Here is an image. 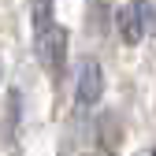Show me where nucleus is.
<instances>
[{"instance_id": "nucleus-1", "label": "nucleus", "mask_w": 156, "mask_h": 156, "mask_svg": "<svg viewBox=\"0 0 156 156\" xmlns=\"http://www.w3.org/2000/svg\"><path fill=\"white\" fill-rule=\"evenodd\" d=\"M30 26H34V52L52 74H63L67 63V30L56 23V4L52 0H34L30 8Z\"/></svg>"}, {"instance_id": "nucleus-2", "label": "nucleus", "mask_w": 156, "mask_h": 156, "mask_svg": "<svg viewBox=\"0 0 156 156\" xmlns=\"http://www.w3.org/2000/svg\"><path fill=\"white\" fill-rule=\"evenodd\" d=\"M104 97V67L93 60V56H86L82 63H78V74H74V101L82 112L97 108Z\"/></svg>"}, {"instance_id": "nucleus-3", "label": "nucleus", "mask_w": 156, "mask_h": 156, "mask_svg": "<svg viewBox=\"0 0 156 156\" xmlns=\"http://www.w3.org/2000/svg\"><path fill=\"white\" fill-rule=\"evenodd\" d=\"M115 26H119V37L123 45H141L145 34L152 26V8L145 4V0H134V4L119 8V15H115Z\"/></svg>"}, {"instance_id": "nucleus-4", "label": "nucleus", "mask_w": 156, "mask_h": 156, "mask_svg": "<svg viewBox=\"0 0 156 156\" xmlns=\"http://www.w3.org/2000/svg\"><path fill=\"white\" fill-rule=\"evenodd\" d=\"M0 78H4V63H0Z\"/></svg>"}]
</instances>
